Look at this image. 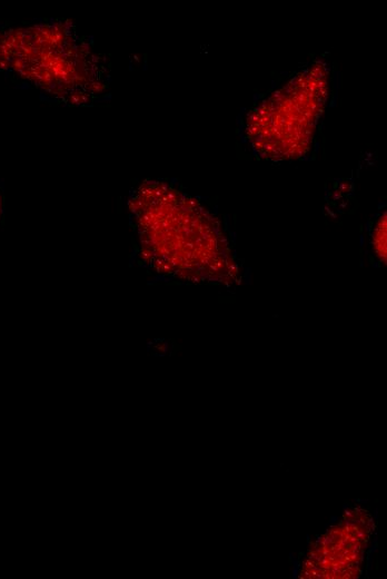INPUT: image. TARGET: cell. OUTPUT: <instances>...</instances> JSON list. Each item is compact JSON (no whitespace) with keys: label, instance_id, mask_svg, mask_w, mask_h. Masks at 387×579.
Segmentation results:
<instances>
[{"label":"cell","instance_id":"obj_1","mask_svg":"<svg viewBox=\"0 0 387 579\" xmlns=\"http://www.w3.org/2000/svg\"><path fill=\"white\" fill-rule=\"evenodd\" d=\"M169 199L135 209L143 255L163 273L183 278H214L219 253L210 219L169 189Z\"/></svg>","mask_w":387,"mask_h":579},{"label":"cell","instance_id":"obj_2","mask_svg":"<svg viewBox=\"0 0 387 579\" xmlns=\"http://www.w3.org/2000/svg\"><path fill=\"white\" fill-rule=\"evenodd\" d=\"M371 244L379 262L386 263V215L381 214L377 219L371 235Z\"/></svg>","mask_w":387,"mask_h":579}]
</instances>
